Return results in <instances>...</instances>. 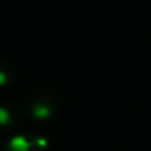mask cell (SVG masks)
Masks as SVG:
<instances>
[{"instance_id": "7a4b0ae2", "label": "cell", "mask_w": 151, "mask_h": 151, "mask_svg": "<svg viewBox=\"0 0 151 151\" xmlns=\"http://www.w3.org/2000/svg\"><path fill=\"white\" fill-rule=\"evenodd\" d=\"M49 140L34 130L18 132L4 143L0 151H47Z\"/></svg>"}, {"instance_id": "277c9868", "label": "cell", "mask_w": 151, "mask_h": 151, "mask_svg": "<svg viewBox=\"0 0 151 151\" xmlns=\"http://www.w3.org/2000/svg\"><path fill=\"white\" fill-rule=\"evenodd\" d=\"M15 80V65L7 59L0 60V85L8 86Z\"/></svg>"}, {"instance_id": "6da1fadb", "label": "cell", "mask_w": 151, "mask_h": 151, "mask_svg": "<svg viewBox=\"0 0 151 151\" xmlns=\"http://www.w3.org/2000/svg\"><path fill=\"white\" fill-rule=\"evenodd\" d=\"M23 111L31 120L49 122L60 107V98L50 88H36L23 101Z\"/></svg>"}, {"instance_id": "3957f363", "label": "cell", "mask_w": 151, "mask_h": 151, "mask_svg": "<svg viewBox=\"0 0 151 151\" xmlns=\"http://www.w3.org/2000/svg\"><path fill=\"white\" fill-rule=\"evenodd\" d=\"M24 111H21L15 102H2L0 106V124L4 127V130H10L21 124Z\"/></svg>"}]
</instances>
